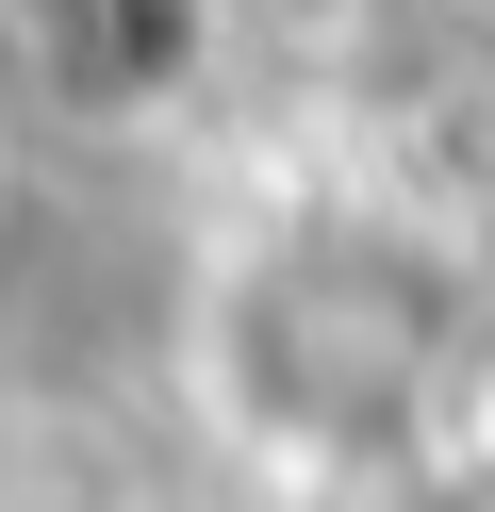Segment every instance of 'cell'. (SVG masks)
Masks as SVG:
<instances>
[{
	"mask_svg": "<svg viewBox=\"0 0 495 512\" xmlns=\"http://www.w3.org/2000/svg\"><path fill=\"white\" fill-rule=\"evenodd\" d=\"M0 512H116V479L66 413H0Z\"/></svg>",
	"mask_w": 495,
	"mask_h": 512,
	"instance_id": "obj_3",
	"label": "cell"
},
{
	"mask_svg": "<svg viewBox=\"0 0 495 512\" xmlns=\"http://www.w3.org/2000/svg\"><path fill=\"white\" fill-rule=\"evenodd\" d=\"M198 50H215V17H17V67H33V83L99 67V83H83V116H165Z\"/></svg>",
	"mask_w": 495,
	"mask_h": 512,
	"instance_id": "obj_2",
	"label": "cell"
},
{
	"mask_svg": "<svg viewBox=\"0 0 495 512\" xmlns=\"http://www.w3.org/2000/svg\"><path fill=\"white\" fill-rule=\"evenodd\" d=\"M0 67H17V34H0Z\"/></svg>",
	"mask_w": 495,
	"mask_h": 512,
	"instance_id": "obj_4",
	"label": "cell"
},
{
	"mask_svg": "<svg viewBox=\"0 0 495 512\" xmlns=\"http://www.w3.org/2000/svg\"><path fill=\"white\" fill-rule=\"evenodd\" d=\"M462 347H479V298H462L446 248L363 215V199H314L215 298V397L248 413V446L347 479V463H396L446 413Z\"/></svg>",
	"mask_w": 495,
	"mask_h": 512,
	"instance_id": "obj_1",
	"label": "cell"
}]
</instances>
